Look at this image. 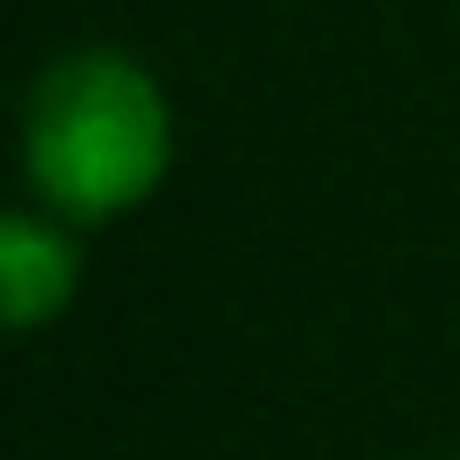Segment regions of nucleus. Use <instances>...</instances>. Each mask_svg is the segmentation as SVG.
I'll list each match as a JSON object with an SVG mask.
<instances>
[{
    "instance_id": "f257e3e1",
    "label": "nucleus",
    "mask_w": 460,
    "mask_h": 460,
    "mask_svg": "<svg viewBox=\"0 0 460 460\" xmlns=\"http://www.w3.org/2000/svg\"><path fill=\"white\" fill-rule=\"evenodd\" d=\"M180 158L165 79L122 43H72L43 58L22 93V187L50 216L101 230L137 216Z\"/></svg>"
},
{
    "instance_id": "f03ea898",
    "label": "nucleus",
    "mask_w": 460,
    "mask_h": 460,
    "mask_svg": "<svg viewBox=\"0 0 460 460\" xmlns=\"http://www.w3.org/2000/svg\"><path fill=\"white\" fill-rule=\"evenodd\" d=\"M86 280V230L50 216L43 201H14L0 216V302H7V331L36 338L50 331Z\"/></svg>"
},
{
    "instance_id": "7ed1b4c3",
    "label": "nucleus",
    "mask_w": 460,
    "mask_h": 460,
    "mask_svg": "<svg viewBox=\"0 0 460 460\" xmlns=\"http://www.w3.org/2000/svg\"><path fill=\"white\" fill-rule=\"evenodd\" d=\"M431 460H460V453H431Z\"/></svg>"
}]
</instances>
